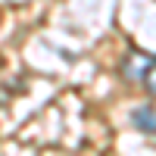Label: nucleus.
Segmentation results:
<instances>
[{
  "instance_id": "1",
  "label": "nucleus",
  "mask_w": 156,
  "mask_h": 156,
  "mask_svg": "<svg viewBox=\"0 0 156 156\" xmlns=\"http://www.w3.org/2000/svg\"><path fill=\"white\" fill-rule=\"evenodd\" d=\"M156 66V56L153 53H140V50H131L125 53V59L119 62V75L125 81H144V75Z\"/></svg>"
},
{
  "instance_id": "3",
  "label": "nucleus",
  "mask_w": 156,
  "mask_h": 156,
  "mask_svg": "<svg viewBox=\"0 0 156 156\" xmlns=\"http://www.w3.org/2000/svg\"><path fill=\"white\" fill-rule=\"evenodd\" d=\"M140 84H144V87L150 90V94L156 97V66H153V69H150V72L144 75V81H140Z\"/></svg>"
},
{
  "instance_id": "2",
  "label": "nucleus",
  "mask_w": 156,
  "mask_h": 156,
  "mask_svg": "<svg viewBox=\"0 0 156 156\" xmlns=\"http://www.w3.org/2000/svg\"><path fill=\"white\" fill-rule=\"evenodd\" d=\"M131 125L144 134H156V109L150 103H140V106L131 109Z\"/></svg>"
}]
</instances>
